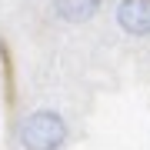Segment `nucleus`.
<instances>
[{
    "mask_svg": "<svg viewBox=\"0 0 150 150\" xmlns=\"http://www.w3.org/2000/svg\"><path fill=\"white\" fill-rule=\"evenodd\" d=\"M67 137H70L67 120L57 110H47V107L30 110L17 127V140H20L23 150H60L67 144Z\"/></svg>",
    "mask_w": 150,
    "mask_h": 150,
    "instance_id": "nucleus-1",
    "label": "nucleus"
},
{
    "mask_svg": "<svg viewBox=\"0 0 150 150\" xmlns=\"http://www.w3.org/2000/svg\"><path fill=\"white\" fill-rule=\"evenodd\" d=\"M117 23L130 37H150V0H120Z\"/></svg>",
    "mask_w": 150,
    "mask_h": 150,
    "instance_id": "nucleus-2",
    "label": "nucleus"
},
{
    "mask_svg": "<svg viewBox=\"0 0 150 150\" xmlns=\"http://www.w3.org/2000/svg\"><path fill=\"white\" fill-rule=\"evenodd\" d=\"M54 13L64 23H87L100 13V0H54Z\"/></svg>",
    "mask_w": 150,
    "mask_h": 150,
    "instance_id": "nucleus-3",
    "label": "nucleus"
}]
</instances>
